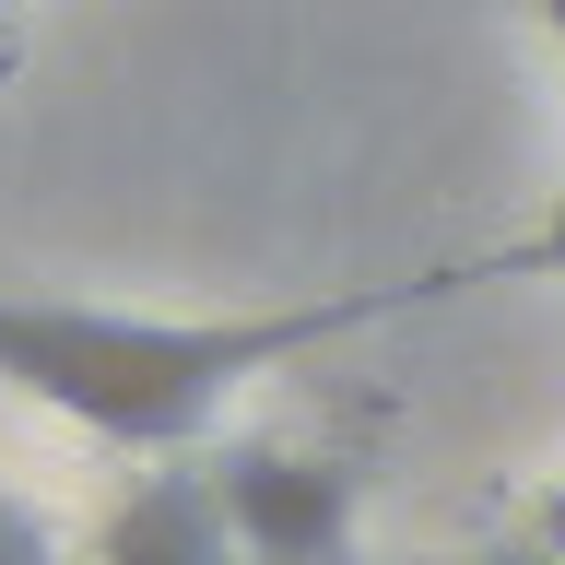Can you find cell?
I'll return each instance as SVG.
<instances>
[{
  "label": "cell",
  "instance_id": "1",
  "mask_svg": "<svg viewBox=\"0 0 565 565\" xmlns=\"http://www.w3.org/2000/svg\"><path fill=\"white\" fill-rule=\"evenodd\" d=\"M530 271V247H483V259H436L401 282H353V295H307V307H236V318H153V307H95V295H0V388H24L35 413L83 424L106 448H189L247 377H271L295 353L413 318L436 295Z\"/></svg>",
  "mask_w": 565,
  "mask_h": 565
},
{
  "label": "cell",
  "instance_id": "2",
  "mask_svg": "<svg viewBox=\"0 0 565 565\" xmlns=\"http://www.w3.org/2000/svg\"><path fill=\"white\" fill-rule=\"evenodd\" d=\"M212 483H224V519H236L247 565H342V542H353V471L342 459L236 448Z\"/></svg>",
  "mask_w": 565,
  "mask_h": 565
},
{
  "label": "cell",
  "instance_id": "3",
  "mask_svg": "<svg viewBox=\"0 0 565 565\" xmlns=\"http://www.w3.org/2000/svg\"><path fill=\"white\" fill-rule=\"evenodd\" d=\"M95 565H247L212 471H141L95 530Z\"/></svg>",
  "mask_w": 565,
  "mask_h": 565
},
{
  "label": "cell",
  "instance_id": "4",
  "mask_svg": "<svg viewBox=\"0 0 565 565\" xmlns=\"http://www.w3.org/2000/svg\"><path fill=\"white\" fill-rule=\"evenodd\" d=\"M0 565H60V530L35 519L24 494H0Z\"/></svg>",
  "mask_w": 565,
  "mask_h": 565
},
{
  "label": "cell",
  "instance_id": "5",
  "mask_svg": "<svg viewBox=\"0 0 565 565\" xmlns=\"http://www.w3.org/2000/svg\"><path fill=\"white\" fill-rule=\"evenodd\" d=\"M519 247H530V271H565V201H554V212H542V224H530V236H519Z\"/></svg>",
  "mask_w": 565,
  "mask_h": 565
},
{
  "label": "cell",
  "instance_id": "6",
  "mask_svg": "<svg viewBox=\"0 0 565 565\" xmlns=\"http://www.w3.org/2000/svg\"><path fill=\"white\" fill-rule=\"evenodd\" d=\"M530 12H542V35H554V47H565V0H530Z\"/></svg>",
  "mask_w": 565,
  "mask_h": 565
},
{
  "label": "cell",
  "instance_id": "7",
  "mask_svg": "<svg viewBox=\"0 0 565 565\" xmlns=\"http://www.w3.org/2000/svg\"><path fill=\"white\" fill-rule=\"evenodd\" d=\"M494 565H554V554H494Z\"/></svg>",
  "mask_w": 565,
  "mask_h": 565
}]
</instances>
